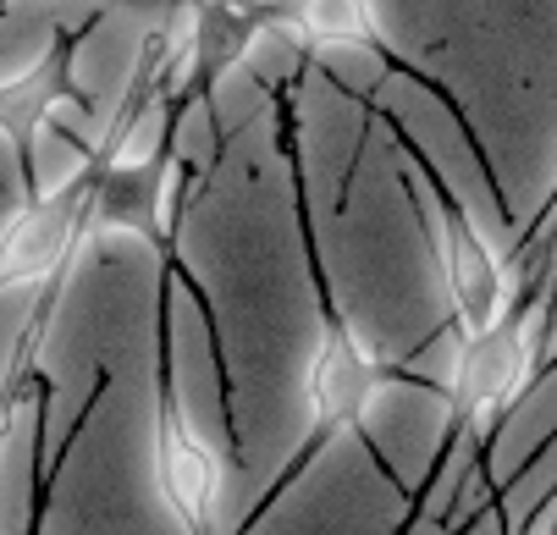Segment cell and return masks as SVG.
<instances>
[{"instance_id":"6da1fadb","label":"cell","mask_w":557,"mask_h":535,"mask_svg":"<svg viewBox=\"0 0 557 535\" xmlns=\"http://www.w3.org/2000/svg\"><path fill=\"white\" fill-rule=\"evenodd\" d=\"M409 183H414V199H420V215H425V233L436 244V265H442V287H447V303H453L458 337L503 326L524 298L519 271L481 238V226L463 215V204H453L431 177H409Z\"/></svg>"},{"instance_id":"7a4b0ae2","label":"cell","mask_w":557,"mask_h":535,"mask_svg":"<svg viewBox=\"0 0 557 535\" xmlns=\"http://www.w3.org/2000/svg\"><path fill=\"white\" fill-rule=\"evenodd\" d=\"M95 172L34 194L0 226V293L55 282L95 233Z\"/></svg>"},{"instance_id":"3957f363","label":"cell","mask_w":557,"mask_h":535,"mask_svg":"<svg viewBox=\"0 0 557 535\" xmlns=\"http://www.w3.org/2000/svg\"><path fill=\"white\" fill-rule=\"evenodd\" d=\"M154 481H161V497L183 524V535H221L226 464L210 447V436L188 420L172 387H161V409H154Z\"/></svg>"},{"instance_id":"277c9868","label":"cell","mask_w":557,"mask_h":535,"mask_svg":"<svg viewBox=\"0 0 557 535\" xmlns=\"http://www.w3.org/2000/svg\"><path fill=\"white\" fill-rule=\"evenodd\" d=\"M381 387H386V353L348 315H326L314 353H309V370H304V398H309L314 431L321 436L354 431L364 409L381 398Z\"/></svg>"},{"instance_id":"5b68a950","label":"cell","mask_w":557,"mask_h":535,"mask_svg":"<svg viewBox=\"0 0 557 535\" xmlns=\"http://www.w3.org/2000/svg\"><path fill=\"white\" fill-rule=\"evenodd\" d=\"M72 45H50L45 61H34V72H23L17 84L0 89V138L12 144V155L28 161L34 133H45L55 122V111L72 100Z\"/></svg>"},{"instance_id":"8992f818","label":"cell","mask_w":557,"mask_h":535,"mask_svg":"<svg viewBox=\"0 0 557 535\" xmlns=\"http://www.w3.org/2000/svg\"><path fill=\"white\" fill-rule=\"evenodd\" d=\"M287 39L309 50H386L375 0H293Z\"/></svg>"},{"instance_id":"52a82bcc","label":"cell","mask_w":557,"mask_h":535,"mask_svg":"<svg viewBox=\"0 0 557 535\" xmlns=\"http://www.w3.org/2000/svg\"><path fill=\"white\" fill-rule=\"evenodd\" d=\"M172 95L154 89L144 95L100 144V172H149L166 161V133H172Z\"/></svg>"},{"instance_id":"ba28073f","label":"cell","mask_w":557,"mask_h":535,"mask_svg":"<svg viewBox=\"0 0 557 535\" xmlns=\"http://www.w3.org/2000/svg\"><path fill=\"white\" fill-rule=\"evenodd\" d=\"M17 409H23V393H17V381H7V393H0V452H7V441H12Z\"/></svg>"},{"instance_id":"9c48e42d","label":"cell","mask_w":557,"mask_h":535,"mask_svg":"<svg viewBox=\"0 0 557 535\" xmlns=\"http://www.w3.org/2000/svg\"><path fill=\"white\" fill-rule=\"evenodd\" d=\"M513 535H557V497H546V508H541L524 530H513Z\"/></svg>"}]
</instances>
